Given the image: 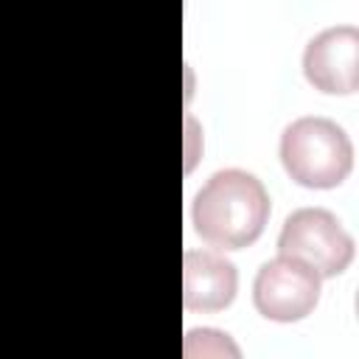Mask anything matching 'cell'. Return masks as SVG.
<instances>
[{
	"mask_svg": "<svg viewBox=\"0 0 359 359\" xmlns=\"http://www.w3.org/2000/svg\"><path fill=\"white\" fill-rule=\"evenodd\" d=\"M185 132H188V146H185V171H191L194 168V163H196V149H194V143L202 137L199 135V126H196V121L191 118V115H185Z\"/></svg>",
	"mask_w": 359,
	"mask_h": 359,
	"instance_id": "cell-8",
	"label": "cell"
},
{
	"mask_svg": "<svg viewBox=\"0 0 359 359\" xmlns=\"http://www.w3.org/2000/svg\"><path fill=\"white\" fill-rule=\"evenodd\" d=\"M320 275L297 258L278 255L266 261L252 280V303L261 317L275 323H297L309 317L320 300Z\"/></svg>",
	"mask_w": 359,
	"mask_h": 359,
	"instance_id": "cell-4",
	"label": "cell"
},
{
	"mask_svg": "<svg viewBox=\"0 0 359 359\" xmlns=\"http://www.w3.org/2000/svg\"><path fill=\"white\" fill-rule=\"evenodd\" d=\"M280 163L303 188H337L353 168V146L345 129L320 115L292 121L280 135Z\"/></svg>",
	"mask_w": 359,
	"mask_h": 359,
	"instance_id": "cell-2",
	"label": "cell"
},
{
	"mask_svg": "<svg viewBox=\"0 0 359 359\" xmlns=\"http://www.w3.org/2000/svg\"><path fill=\"white\" fill-rule=\"evenodd\" d=\"M269 210V194L255 174L222 168L194 196L191 222L210 247L244 250L264 233Z\"/></svg>",
	"mask_w": 359,
	"mask_h": 359,
	"instance_id": "cell-1",
	"label": "cell"
},
{
	"mask_svg": "<svg viewBox=\"0 0 359 359\" xmlns=\"http://www.w3.org/2000/svg\"><path fill=\"white\" fill-rule=\"evenodd\" d=\"M238 292L236 264L213 250H185L182 255V306L188 311H219Z\"/></svg>",
	"mask_w": 359,
	"mask_h": 359,
	"instance_id": "cell-6",
	"label": "cell"
},
{
	"mask_svg": "<svg viewBox=\"0 0 359 359\" xmlns=\"http://www.w3.org/2000/svg\"><path fill=\"white\" fill-rule=\"evenodd\" d=\"M278 255L311 266L320 278L342 275L353 261V238L325 208H300L286 216L278 236Z\"/></svg>",
	"mask_w": 359,
	"mask_h": 359,
	"instance_id": "cell-3",
	"label": "cell"
},
{
	"mask_svg": "<svg viewBox=\"0 0 359 359\" xmlns=\"http://www.w3.org/2000/svg\"><path fill=\"white\" fill-rule=\"evenodd\" d=\"M238 356V348L227 339V334L213 328H194L185 334V356Z\"/></svg>",
	"mask_w": 359,
	"mask_h": 359,
	"instance_id": "cell-7",
	"label": "cell"
},
{
	"mask_svg": "<svg viewBox=\"0 0 359 359\" xmlns=\"http://www.w3.org/2000/svg\"><path fill=\"white\" fill-rule=\"evenodd\" d=\"M309 84L325 95H351L359 87V31L334 25L320 31L303 50Z\"/></svg>",
	"mask_w": 359,
	"mask_h": 359,
	"instance_id": "cell-5",
	"label": "cell"
}]
</instances>
